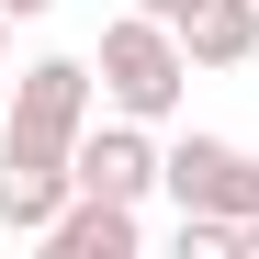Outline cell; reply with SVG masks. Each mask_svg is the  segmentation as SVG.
Returning a JSON list of instances; mask_svg holds the SVG:
<instances>
[{"label":"cell","mask_w":259,"mask_h":259,"mask_svg":"<svg viewBox=\"0 0 259 259\" xmlns=\"http://www.w3.org/2000/svg\"><path fill=\"white\" fill-rule=\"evenodd\" d=\"M102 102L113 113H136V124H169L181 113V91H192V46H181V23H158V12H124V23H102Z\"/></svg>","instance_id":"6da1fadb"},{"label":"cell","mask_w":259,"mask_h":259,"mask_svg":"<svg viewBox=\"0 0 259 259\" xmlns=\"http://www.w3.org/2000/svg\"><path fill=\"white\" fill-rule=\"evenodd\" d=\"M91 124H102V68H91V57H34V68L12 79V136L79 158V136H91Z\"/></svg>","instance_id":"7a4b0ae2"},{"label":"cell","mask_w":259,"mask_h":259,"mask_svg":"<svg viewBox=\"0 0 259 259\" xmlns=\"http://www.w3.org/2000/svg\"><path fill=\"white\" fill-rule=\"evenodd\" d=\"M68 192H79V158L0 124V237H46L57 214H68Z\"/></svg>","instance_id":"3957f363"},{"label":"cell","mask_w":259,"mask_h":259,"mask_svg":"<svg viewBox=\"0 0 259 259\" xmlns=\"http://www.w3.org/2000/svg\"><path fill=\"white\" fill-rule=\"evenodd\" d=\"M169 203L181 214H259V158L248 147H226V136H181L169 147Z\"/></svg>","instance_id":"277c9868"},{"label":"cell","mask_w":259,"mask_h":259,"mask_svg":"<svg viewBox=\"0 0 259 259\" xmlns=\"http://www.w3.org/2000/svg\"><path fill=\"white\" fill-rule=\"evenodd\" d=\"M79 192H113V203L169 192V147H147L136 113H113V124H91V136H79Z\"/></svg>","instance_id":"5b68a950"},{"label":"cell","mask_w":259,"mask_h":259,"mask_svg":"<svg viewBox=\"0 0 259 259\" xmlns=\"http://www.w3.org/2000/svg\"><path fill=\"white\" fill-rule=\"evenodd\" d=\"M136 203H113V192H68V214L46 226V248L57 259H136Z\"/></svg>","instance_id":"8992f818"},{"label":"cell","mask_w":259,"mask_h":259,"mask_svg":"<svg viewBox=\"0 0 259 259\" xmlns=\"http://www.w3.org/2000/svg\"><path fill=\"white\" fill-rule=\"evenodd\" d=\"M181 46H192V68H248L259 57V0H203L181 23Z\"/></svg>","instance_id":"52a82bcc"},{"label":"cell","mask_w":259,"mask_h":259,"mask_svg":"<svg viewBox=\"0 0 259 259\" xmlns=\"http://www.w3.org/2000/svg\"><path fill=\"white\" fill-rule=\"evenodd\" d=\"M136 12H158V23H192V12H203V0H136Z\"/></svg>","instance_id":"ba28073f"},{"label":"cell","mask_w":259,"mask_h":259,"mask_svg":"<svg viewBox=\"0 0 259 259\" xmlns=\"http://www.w3.org/2000/svg\"><path fill=\"white\" fill-rule=\"evenodd\" d=\"M0 12H12V23H34V12H57V0H0Z\"/></svg>","instance_id":"9c48e42d"},{"label":"cell","mask_w":259,"mask_h":259,"mask_svg":"<svg viewBox=\"0 0 259 259\" xmlns=\"http://www.w3.org/2000/svg\"><path fill=\"white\" fill-rule=\"evenodd\" d=\"M0 57H12V12H0Z\"/></svg>","instance_id":"30bf717a"},{"label":"cell","mask_w":259,"mask_h":259,"mask_svg":"<svg viewBox=\"0 0 259 259\" xmlns=\"http://www.w3.org/2000/svg\"><path fill=\"white\" fill-rule=\"evenodd\" d=\"M0 124H12V79H0Z\"/></svg>","instance_id":"8fae6325"}]
</instances>
